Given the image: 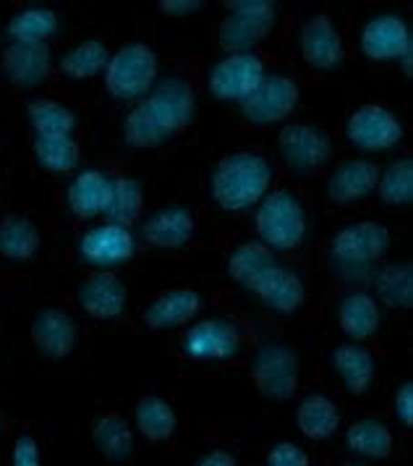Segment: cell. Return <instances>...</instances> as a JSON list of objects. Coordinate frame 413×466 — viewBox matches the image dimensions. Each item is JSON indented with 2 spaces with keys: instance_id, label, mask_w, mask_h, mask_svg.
I'll list each match as a JSON object with an SVG mask.
<instances>
[{
  "instance_id": "39",
  "label": "cell",
  "mask_w": 413,
  "mask_h": 466,
  "mask_svg": "<svg viewBox=\"0 0 413 466\" xmlns=\"http://www.w3.org/2000/svg\"><path fill=\"white\" fill-rule=\"evenodd\" d=\"M265 466H311V461L309 453L301 445L283 441V443H275L269 448Z\"/></svg>"
},
{
  "instance_id": "7",
  "label": "cell",
  "mask_w": 413,
  "mask_h": 466,
  "mask_svg": "<svg viewBox=\"0 0 413 466\" xmlns=\"http://www.w3.org/2000/svg\"><path fill=\"white\" fill-rule=\"evenodd\" d=\"M393 236L379 220H356L332 236L330 257L340 268H364L390 252Z\"/></svg>"
},
{
  "instance_id": "22",
  "label": "cell",
  "mask_w": 413,
  "mask_h": 466,
  "mask_svg": "<svg viewBox=\"0 0 413 466\" xmlns=\"http://www.w3.org/2000/svg\"><path fill=\"white\" fill-rule=\"evenodd\" d=\"M142 236L155 249L176 252L191 244V238L196 236V218L184 205H173V208L155 212L142 226Z\"/></svg>"
},
{
  "instance_id": "35",
  "label": "cell",
  "mask_w": 413,
  "mask_h": 466,
  "mask_svg": "<svg viewBox=\"0 0 413 466\" xmlns=\"http://www.w3.org/2000/svg\"><path fill=\"white\" fill-rule=\"evenodd\" d=\"M26 121L35 137H74L76 116L74 110L53 97H35L26 106Z\"/></svg>"
},
{
  "instance_id": "5",
  "label": "cell",
  "mask_w": 413,
  "mask_h": 466,
  "mask_svg": "<svg viewBox=\"0 0 413 466\" xmlns=\"http://www.w3.org/2000/svg\"><path fill=\"white\" fill-rule=\"evenodd\" d=\"M227 16L217 26V43L230 53H254L265 43L277 22V5L272 0H230Z\"/></svg>"
},
{
  "instance_id": "8",
  "label": "cell",
  "mask_w": 413,
  "mask_h": 466,
  "mask_svg": "<svg viewBox=\"0 0 413 466\" xmlns=\"http://www.w3.org/2000/svg\"><path fill=\"white\" fill-rule=\"evenodd\" d=\"M301 100V86L288 74H267L241 103V116L251 127H275L286 121Z\"/></svg>"
},
{
  "instance_id": "11",
  "label": "cell",
  "mask_w": 413,
  "mask_h": 466,
  "mask_svg": "<svg viewBox=\"0 0 413 466\" xmlns=\"http://www.w3.org/2000/svg\"><path fill=\"white\" fill-rule=\"evenodd\" d=\"M265 76H267L265 61L257 53H230L209 68L206 86L212 97L241 106Z\"/></svg>"
},
{
  "instance_id": "37",
  "label": "cell",
  "mask_w": 413,
  "mask_h": 466,
  "mask_svg": "<svg viewBox=\"0 0 413 466\" xmlns=\"http://www.w3.org/2000/svg\"><path fill=\"white\" fill-rule=\"evenodd\" d=\"M377 299L390 309H411L413 307V270L408 262L403 265H385L374 276Z\"/></svg>"
},
{
  "instance_id": "46",
  "label": "cell",
  "mask_w": 413,
  "mask_h": 466,
  "mask_svg": "<svg viewBox=\"0 0 413 466\" xmlns=\"http://www.w3.org/2000/svg\"><path fill=\"white\" fill-rule=\"evenodd\" d=\"M0 432H3V417H0Z\"/></svg>"
},
{
  "instance_id": "3",
  "label": "cell",
  "mask_w": 413,
  "mask_h": 466,
  "mask_svg": "<svg viewBox=\"0 0 413 466\" xmlns=\"http://www.w3.org/2000/svg\"><path fill=\"white\" fill-rule=\"evenodd\" d=\"M257 241L272 252H296L309 231L304 202L290 189H275L265 194L254 215Z\"/></svg>"
},
{
  "instance_id": "2",
  "label": "cell",
  "mask_w": 413,
  "mask_h": 466,
  "mask_svg": "<svg viewBox=\"0 0 413 466\" xmlns=\"http://www.w3.org/2000/svg\"><path fill=\"white\" fill-rule=\"evenodd\" d=\"M272 184V166L259 152H230L209 170V197L226 212L251 210L265 199Z\"/></svg>"
},
{
  "instance_id": "38",
  "label": "cell",
  "mask_w": 413,
  "mask_h": 466,
  "mask_svg": "<svg viewBox=\"0 0 413 466\" xmlns=\"http://www.w3.org/2000/svg\"><path fill=\"white\" fill-rule=\"evenodd\" d=\"M377 194L390 208H406L413 202V157L406 155L393 160L388 168L379 173Z\"/></svg>"
},
{
  "instance_id": "34",
  "label": "cell",
  "mask_w": 413,
  "mask_h": 466,
  "mask_svg": "<svg viewBox=\"0 0 413 466\" xmlns=\"http://www.w3.org/2000/svg\"><path fill=\"white\" fill-rule=\"evenodd\" d=\"M107 61H110V50H107L105 40L89 37V40H82L79 45H74L68 53H63L61 61H58V71L65 79L86 82V79L100 76Z\"/></svg>"
},
{
  "instance_id": "20",
  "label": "cell",
  "mask_w": 413,
  "mask_h": 466,
  "mask_svg": "<svg viewBox=\"0 0 413 466\" xmlns=\"http://www.w3.org/2000/svg\"><path fill=\"white\" fill-rule=\"evenodd\" d=\"M251 291L259 297L269 312H277V315H296L301 312L307 301L304 278L288 265H272Z\"/></svg>"
},
{
  "instance_id": "9",
  "label": "cell",
  "mask_w": 413,
  "mask_h": 466,
  "mask_svg": "<svg viewBox=\"0 0 413 466\" xmlns=\"http://www.w3.org/2000/svg\"><path fill=\"white\" fill-rule=\"evenodd\" d=\"M277 152L280 160L293 173H314L325 168L332 157V139L322 127H314L307 121L286 124L277 134Z\"/></svg>"
},
{
  "instance_id": "10",
  "label": "cell",
  "mask_w": 413,
  "mask_h": 466,
  "mask_svg": "<svg viewBox=\"0 0 413 466\" xmlns=\"http://www.w3.org/2000/svg\"><path fill=\"white\" fill-rule=\"evenodd\" d=\"M406 137L403 121L390 107L364 103L353 110L346 121V139L361 152H388L395 149Z\"/></svg>"
},
{
  "instance_id": "41",
  "label": "cell",
  "mask_w": 413,
  "mask_h": 466,
  "mask_svg": "<svg viewBox=\"0 0 413 466\" xmlns=\"http://www.w3.org/2000/svg\"><path fill=\"white\" fill-rule=\"evenodd\" d=\"M393 414L403 427H413V382L398 385L393 396Z\"/></svg>"
},
{
  "instance_id": "18",
  "label": "cell",
  "mask_w": 413,
  "mask_h": 466,
  "mask_svg": "<svg viewBox=\"0 0 413 466\" xmlns=\"http://www.w3.org/2000/svg\"><path fill=\"white\" fill-rule=\"evenodd\" d=\"M76 301L92 319H118L124 318L128 304V289L113 270H97L79 283Z\"/></svg>"
},
{
  "instance_id": "25",
  "label": "cell",
  "mask_w": 413,
  "mask_h": 466,
  "mask_svg": "<svg viewBox=\"0 0 413 466\" xmlns=\"http://www.w3.org/2000/svg\"><path fill=\"white\" fill-rule=\"evenodd\" d=\"M92 443L97 448V453L113 461V464H124L134 456V430L118 411H103L92 420Z\"/></svg>"
},
{
  "instance_id": "24",
  "label": "cell",
  "mask_w": 413,
  "mask_h": 466,
  "mask_svg": "<svg viewBox=\"0 0 413 466\" xmlns=\"http://www.w3.org/2000/svg\"><path fill=\"white\" fill-rule=\"evenodd\" d=\"M337 325L353 343L372 340L382 328V315H379L377 299L367 291L346 294L337 304Z\"/></svg>"
},
{
  "instance_id": "14",
  "label": "cell",
  "mask_w": 413,
  "mask_h": 466,
  "mask_svg": "<svg viewBox=\"0 0 413 466\" xmlns=\"http://www.w3.org/2000/svg\"><path fill=\"white\" fill-rule=\"evenodd\" d=\"M358 45H361V53L374 64L400 61L403 56L413 53L411 26L398 14H379L364 24Z\"/></svg>"
},
{
  "instance_id": "21",
  "label": "cell",
  "mask_w": 413,
  "mask_h": 466,
  "mask_svg": "<svg viewBox=\"0 0 413 466\" xmlns=\"http://www.w3.org/2000/svg\"><path fill=\"white\" fill-rule=\"evenodd\" d=\"M199 309H202V297L194 289L178 286V289H167L160 297L152 299L142 319L149 330L167 333V330L186 328L188 322L199 315Z\"/></svg>"
},
{
  "instance_id": "43",
  "label": "cell",
  "mask_w": 413,
  "mask_h": 466,
  "mask_svg": "<svg viewBox=\"0 0 413 466\" xmlns=\"http://www.w3.org/2000/svg\"><path fill=\"white\" fill-rule=\"evenodd\" d=\"M196 466H238V461L233 453H227L223 448H215V451H206L205 456L196 461Z\"/></svg>"
},
{
  "instance_id": "27",
  "label": "cell",
  "mask_w": 413,
  "mask_h": 466,
  "mask_svg": "<svg viewBox=\"0 0 413 466\" xmlns=\"http://www.w3.org/2000/svg\"><path fill=\"white\" fill-rule=\"evenodd\" d=\"M272 265H277L275 252H272L269 247H265L262 241L251 238V241H241L238 247L230 249L226 268L227 276H230V280H233L236 286L251 291V289L259 283V278L265 276Z\"/></svg>"
},
{
  "instance_id": "19",
  "label": "cell",
  "mask_w": 413,
  "mask_h": 466,
  "mask_svg": "<svg viewBox=\"0 0 413 466\" xmlns=\"http://www.w3.org/2000/svg\"><path fill=\"white\" fill-rule=\"evenodd\" d=\"M379 166L374 160L367 157H351V160H343L337 168L332 170L330 178H327V199L332 205H340V208H348L356 202H364L367 197H372L379 184Z\"/></svg>"
},
{
  "instance_id": "12",
  "label": "cell",
  "mask_w": 413,
  "mask_h": 466,
  "mask_svg": "<svg viewBox=\"0 0 413 466\" xmlns=\"http://www.w3.org/2000/svg\"><path fill=\"white\" fill-rule=\"evenodd\" d=\"M184 357L194 361H227L241 351V330L226 318L191 322L181 336Z\"/></svg>"
},
{
  "instance_id": "15",
  "label": "cell",
  "mask_w": 413,
  "mask_h": 466,
  "mask_svg": "<svg viewBox=\"0 0 413 466\" xmlns=\"http://www.w3.org/2000/svg\"><path fill=\"white\" fill-rule=\"evenodd\" d=\"M29 339L45 360H68L79 343V325L74 315L61 307H45L32 319Z\"/></svg>"
},
{
  "instance_id": "13",
  "label": "cell",
  "mask_w": 413,
  "mask_h": 466,
  "mask_svg": "<svg viewBox=\"0 0 413 466\" xmlns=\"http://www.w3.org/2000/svg\"><path fill=\"white\" fill-rule=\"evenodd\" d=\"M136 255V238L131 228L103 223L82 233L79 238V257L82 262L97 268V270H113L128 265Z\"/></svg>"
},
{
  "instance_id": "31",
  "label": "cell",
  "mask_w": 413,
  "mask_h": 466,
  "mask_svg": "<svg viewBox=\"0 0 413 466\" xmlns=\"http://www.w3.org/2000/svg\"><path fill=\"white\" fill-rule=\"evenodd\" d=\"M42 247L37 223L26 215H8L0 220V255L11 262L35 259Z\"/></svg>"
},
{
  "instance_id": "29",
  "label": "cell",
  "mask_w": 413,
  "mask_h": 466,
  "mask_svg": "<svg viewBox=\"0 0 413 466\" xmlns=\"http://www.w3.org/2000/svg\"><path fill=\"white\" fill-rule=\"evenodd\" d=\"M296 427L309 441H327L340 427V409L325 393H311L296 409Z\"/></svg>"
},
{
  "instance_id": "40",
  "label": "cell",
  "mask_w": 413,
  "mask_h": 466,
  "mask_svg": "<svg viewBox=\"0 0 413 466\" xmlns=\"http://www.w3.org/2000/svg\"><path fill=\"white\" fill-rule=\"evenodd\" d=\"M11 466H42L40 443L32 435H19L11 453Z\"/></svg>"
},
{
  "instance_id": "28",
  "label": "cell",
  "mask_w": 413,
  "mask_h": 466,
  "mask_svg": "<svg viewBox=\"0 0 413 466\" xmlns=\"http://www.w3.org/2000/svg\"><path fill=\"white\" fill-rule=\"evenodd\" d=\"M145 210V189L134 176H110V194L105 205V223L131 228Z\"/></svg>"
},
{
  "instance_id": "16",
  "label": "cell",
  "mask_w": 413,
  "mask_h": 466,
  "mask_svg": "<svg viewBox=\"0 0 413 466\" xmlns=\"http://www.w3.org/2000/svg\"><path fill=\"white\" fill-rule=\"evenodd\" d=\"M298 47H301L304 64L317 71H335L346 61L343 35L327 14H314L304 22Z\"/></svg>"
},
{
  "instance_id": "42",
  "label": "cell",
  "mask_w": 413,
  "mask_h": 466,
  "mask_svg": "<svg viewBox=\"0 0 413 466\" xmlns=\"http://www.w3.org/2000/svg\"><path fill=\"white\" fill-rule=\"evenodd\" d=\"M157 8L166 16H188L202 8V0H160Z\"/></svg>"
},
{
  "instance_id": "23",
  "label": "cell",
  "mask_w": 413,
  "mask_h": 466,
  "mask_svg": "<svg viewBox=\"0 0 413 466\" xmlns=\"http://www.w3.org/2000/svg\"><path fill=\"white\" fill-rule=\"evenodd\" d=\"M332 370L343 382L346 393L358 399L372 388L377 361L364 343H343L332 351Z\"/></svg>"
},
{
  "instance_id": "26",
  "label": "cell",
  "mask_w": 413,
  "mask_h": 466,
  "mask_svg": "<svg viewBox=\"0 0 413 466\" xmlns=\"http://www.w3.org/2000/svg\"><path fill=\"white\" fill-rule=\"evenodd\" d=\"M107 194H110V176L100 168H84L74 176L71 187L65 191V202L68 210L79 220H92L105 212Z\"/></svg>"
},
{
  "instance_id": "30",
  "label": "cell",
  "mask_w": 413,
  "mask_h": 466,
  "mask_svg": "<svg viewBox=\"0 0 413 466\" xmlns=\"http://www.w3.org/2000/svg\"><path fill=\"white\" fill-rule=\"evenodd\" d=\"M346 445L348 451L361 456V459H372V461H385L393 456L395 438L393 430L382 420L374 417H364L346 430Z\"/></svg>"
},
{
  "instance_id": "4",
  "label": "cell",
  "mask_w": 413,
  "mask_h": 466,
  "mask_svg": "<svg viewBox=\"0 0 413 466\" xmlns=\"http://www.w3.org/2000/svg\"><path fill=\"white\" fill-rule=\"evenodd\" d=\"M160 61L152 45L126 43L105 66L103 82L107 95L118 103H139L157 85Z\"/></svg>"
},
{
  "instance_id": "32",
  "label": "cell",
  "mask_w": 413,
  "mask_h": 466,
  "mask_svg": "<svg viewBox=\"0 0 413 466\" xmlns=\"http://www.w3.org/2000/svg\"><path fill=\"white\" fill-rule=\"evenodd\" d=\"M134 424L149 443H166L178 432L176 409L163 396H142L134 406Z\"/></svg>"
},
{
  "instance_id": "44",
  "label": "cell",
  "mask_w": 413,
  "mask_h": 466,
  "mask_svg": "<svg viewBox=\"0 0 413 466\" xmlns=\"http://www.w3.org/2000/svg\"><path fill=\"white\" fill-rule=\"evenodd\" d=\"M398 64H400V68H403V74H406V76L411 79V76H413V53H408V56H403V58H400Z\"/></svg>"
},
{
  "instance_id": "6",
  "label": "cell",
  "mask_w": 413,
  "mask_h": 466,
  "mask_svg": "<svg viewBox=\"0 0 413 466\" xmlns=\"http://www.w3.org/2000/svg\"><path fill=\"white\" fill-rule=\"evenodd\" d=\"M254 390L275 403H288L301 388V360L288 343H265L251 361Z\"/></svg>"
},
{
  "instance_id": "33",
  "label": "cell",
  "mask_w": 413,
  "mask_h": 466,
  "mask_svg": "<svg viewBox=\"0 0 413 466\" xmlns=\"http://www.w3.org/2000/svg\"><path fill=\"white\" fill-rule=\"evenodd\" d=\"M58 14L47 5H32V8H21L16 11L8 24H5V35L11 37V43H29V45H47L58 35Z\"/></svg>"
},
{
  "instance_id": "45",
  "label": "cell",
  "mask_w": 413,
  "mask_h": 466,
  "mask_svg": "<svg viewBox=\"0 0 413 466\" xmlns=\"http://www.w3.org/2000/svg\"><path fill=\"white\" fill-rule=\"evenodd\" d=\"M340 466H364V464H356V461H348V464H340Z\"/></svg>"
},
{
  "instance_id": "1",
  "label": "cell",
  "mask_w": 413,
  "mask_h": 466,
  "mask_svg": "<svg viewBox=\"0 0 413 466\" xmlns=\"http://www.w3.org/2000/svg\"><path fill=\"white\" fill-rule=\"evenodd\" d=\"M196 118V92L184 76H166L145 100L126 113L124 142L134 149H157L181 137Z\"/></svg>"
},
{
  "instance_id": "36",
  "label": "cell",
  "mask_w": 413,
  "mask_h": 466,
  "mask_svg": "<svg viewBox=\"0 0 413 466\" xmlns=\"http://www.w3.org/2000/svg\"><path fill=\"white\" fill-rule=\"evenodd\" d=\"M32 155L37 166L47 173H74L82 163V152L74 137H35L32 139Z\"/></svg>"
},
{
  "instance_id": "17",
  "label": "cell",
  "mask_w": 413,
  "mask_h": 466,
  "mask_svg": "<svg viewBox=\"0 0 413 466\" xmlns=\"http://www.w3.org/2000/svg\"><path fill=\"white\" fill-rule=\"evenodd\" d=\"M0 68L5 82L16 89H37L53 74V53L47 45L11 43L3 50Z\"/></svg>"
}]
</instances>
